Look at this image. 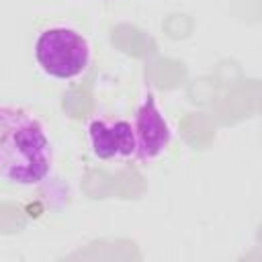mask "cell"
<instances>
[{
	"label": "cell",
	"instance_id": "cell-1",
	"mask_svg": "<svg viewBox=\"0 0 262 262\" xmlns=\"http://www.w3.org/2000/svg\"><path fill=\"white\" fill-rule=\"evenodd\" d=\"M53 166L45 125L27 108L0 106V176L12 186L41 184Z\"/></svg>",
	"mask_w": 262,
	"mask_h": 262
},
{
	"label": "cell",
	"instance_id": "cell-2",
	"mask_svg": "<svg viewBox=\"0 0 262 262\" xmlns=\"http://www.w3.org/2000/svg\"><path fill=\"white\" fill-rule=\"evenodd\" d=\"M37 66L55 80H72L82 76L90 66L88 39L70 27H49L35 39Z\"/></svg>",
	"mask_w": 262,
	"mask_h": 262
},
{
	"label": "cell",
	"instance_id": "cell-3",
	"mask_svg": "<svg viewBox=\"0 0 262 262\" xmlns=\"http://www.w3.org/2000/svg\"><path fill=\"white\" fill-rule=\"evenodd\" d=\"M131 123L137 139V154H135L137 162H151L170 145L172 129L166 117L162 115V111L158 108V102L151 90L143 92Z\"/></svg>",
	"mask_w": 262,
	"mask_h": 262
},
{
	"label": "cell",
	"instance_id": "cell-4",
	"mask_svg": "<svg viewBox=\"0 0 262 262\" xmlns=\"http://www.w3.org/2000/svg\"><path fill=\"white\" fill-rule=\"evenodd\" d=\"M86 135L98 160H135L137 139L131 121L96 117L88 123Z\"/></svg>",
	"mask_w": 262,
	"mask_h": 262
}]
</instances>
